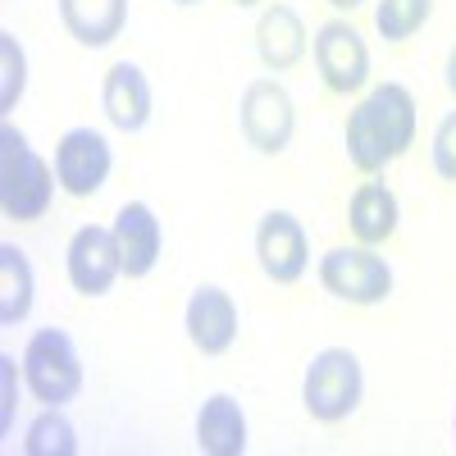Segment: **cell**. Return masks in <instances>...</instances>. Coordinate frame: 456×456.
I'll return each instance as SVG.
<instances>
[{
  "mask_svg": "<svg viewBox=\"0 0 456 456\" xmlns=\"http://www.w3.org/2000/svg\"><path fill=\"white\" fill-rule=\"evenodd\" d=\"M415 96L402 83H379L352 114H347V160L361 174H384L393 160H402L415 142Z\"/></svg>",
  "mask_w": 456,
  "mask_h": 456,
  "instance_id": "obj_1",
  "label": "cell"
},
{
  "mask_svg": "<svg viewBox=\"0 0 456 456\" xmlns=\"http://www.w3.org/2000/svg\"><path fill=\"white\" fill-rule=\"evenodd\" d=\"M55 165L37 156L32 142L10 119L0 124V210H5V219H42L55 201Z\"/></svg>",
  "mask_w": 456,
  "mask_h": 456,
  "instance_id": "obj_2",
  "label": "cell"
},
{
  "mask_svg": "<svg viewBox=\"0 0 456 456\" xmlns=\"http://www.w3.org/2000/svg\"><path fill=\"white\" fill-rule=\"evenodd\" d=\"M361 397H365V374H361L356 352L347 347L315 352V361L306 365V379H301V406H306L311 420L342 425L347 415H356Z\"/></svg>",
  "mask_w": 456,
  "mask_h": 456,
  "instance_id": "obj_3",
  "label": "cell"
},
{
  "mask_svg": "<svg viewBox=\"0 0 456 456\" xmlns=\"http://www.w3.org/2000/svg\"><path fill=\"white\" fill-rule=\"evenodd\" d=\"M23 384L42 406H69L83 393V356L64 329H37L23 347Z\"/></svg>",
  "mask_w": 456,
  "mask_h": 456,
  "instance_id": "obj_4",
  "label": "cell"
},
{
  "mask_svg": "<svg viewBox=\"0 0 456 456\" xmlns=\"http://www.w3.org/2000/svg\"><path fill=\"white\" fill-rule=\"evenodd\" d=\"M320 283L329 297L347 306H379L393 292V270L379 256V247H333L320 256Z\"/></svg>",
  "mask_w": 456,
  "mask_h": 456,
  "instance_id": "obj_5",
  "label": "cell"
},
{
  "mask_svg": "<svg viewBox=\"0 0 456 456\" xmlns=\"http://www.w3.org/2000/svg\"><path fill=\"white\" fill-rule=\"evenodd\" d=\"M238 128H242L247 146H256L260 156H283L297 133V110H292L288 87L279 78L247 83L242 105H238Z\"/></svg>",
  "mask_w": 456,
  "mask_h": 456,
  "instance_id": "obj_6",
  "label": "cell"
},
{
  "mask_svg": "<svg viewBox=\"0 0 456 456\" xmlns=\"http://www.w3.org/2000/svg\"><path fill=\"white\" fill-rule=\"evenodd\" d=\"M315 69H320V78L329 92L338 96H352L370 83V51L361 42V32L347 23V19H329L320 32H315Z\"/></svg>",
  "mask_w": 456,
  "mask_h": 456,
  "instance_id": "obj_7",
  "label": "cell"
},
{
  "mask_svg": "<svg viewBox=\"0 0 456 456\" xmlns=\"http://www.w3.org/2000/svg\"><path fill=\"white\" fill-rule=\"evenodd\" d=\"M64 270H69L73 292L105 297V292L114 288V279L124 274V256H119V242H114V228H105V224H83L78 233L69 238Z\"/></svg>",
  "mask_w": 456,
  "mask_h": 456,
  "instance_id": "obj_8",
  "label": "cell"
},
{
  "mask_svg": "<svg viewBox=\"0 0 456 456\" xmlns=\"http://www.w3.org/2000/svg\"><path fill=\"white\" fill-rule=\"evenodd\" d=\"M114 169V151L96 128H69L55 142V178L73 201L96 197Z\"/></svg>",
  "mask_w": 456,
  "mask_h": 456,
  "instance_id": "obj_9",
  "label": "cell"
},
{
  "mask_svg": "<svg viewBox=\"0 0 456 456\" xmlns=\"http://www.w3.org/2000/svg\"><path fill=\"white\" fill-rule=\"evenodd\" d=\"M256 260L270 283H297L311 265L306 228L292 210H265L256 224Z\"/></svg>",
  "mask_w": 456,
  "mask_h": 456,
  "instance_id": "obj_10",
  "label": "cell"
},
{
  "mask_svg": "<svg viewBox=\"0 0 456 456\" xmlns=\"http://www.w3.org/2000/svg\"><path fill=\"white\" fill-rule=\"evenodd\" d=\"M183 329H187V342H192L201 356L233 352V342H238V301L219 283H201L192 297H187Z\"/></svg>",
  "mask_w": 456,
  "mask_h": 456,
  "instance_id": "obj_11",
  "label": "cell"
},
{
  "mask_svg": "<svg viewBox=\"0 0 456 456\" xmlns=\"http://www.w3.org/2000/svg\"><path fill=\"white\" fill-rule=\"evenodd\" d=\"M110 228H114V242H119V256H124V274L146 279L160 265V251H165V228H160L156 210L146 201H124Z\"/></svg>",
  "mask_w": 456,
  "mask_h": 456,
  "instance_id": "obj_12",
  "label": "cell"
},
{
  "mask_svg": "<svg viewBox=\"0 0 456 456\" xmlns=\"http://www.w3.org/2000/svg\"><path fill=\"white\" fill-rule=\"evenodd\" d=\"M101 105H105V119L119 128V133H142L151 124V110H156V96H151L146 73L133 60H119L105 69V83H101Z\"/></svg>",
  "mask_w": 456,
  "mask_h": 456,
  "instance_id": "obj_13",
  "label": "cell"
},
{
  "mask_svg": "<svg viewBox=\"0 0 456 456\" xmlns=\"http://www.w3.org/2000/svg\"><path fill=\"white\" fill-rule=\"evenodd\" d=\"M311 51V32L292 5H265L256 19V55L270 73L297 69Z\"/></svg>",
  "mask_w": 456,
  "mask_h": 456,
  "instance_id": "obj_14",
  "label": "cell"
},
{
  "mask_svg": "<svg viewBox=\"0 0 456 456\" xmlns=\"http://www.w3.org/2000/svg\"><path fill=\"white\" fill-rule=\"evenodd\" d=\"M397 219H402V206L388 183H361L347 201V228L361 247H384L397 233Z\"/></svg>",
  "mask_w": 456,
  "mask_h": 456,
  "instance_id": "obj_15",
  "label": "cell"
},
{
  "mask_svg": "<svg viewBox=\"0 0 456 456\" xmlns=\"http://www.w3.org/2000/svg\"><path fill=\"white\" fill-rule=\"evenodd\" d=\"M60 23L78 46L101 51L128 23V0H60Z\"/></svg>",
  "mask_w": 456,
  "mask_h": 456,
  "instance_id": "obj_16",
  "label": "cell"
},
{
  "mask_svg": "<svg viewBox=\"0 0 456 456\" xmlns=\"http://www.w3.org/2000/svg\"><path fill=\"white\" fill-rule=\"evenodd\" d=\"M197 447L206 456H242L247 452V415L238 397L210 393L197 411Z\"/></svg>",
  "mask_w": 456,
  "mask_h": 456,
  "instance_id": "obj_17",
  "label": "cell"
},
{
  "mask_svg": "<svg viewBox=\"0 0 456 456\" xmlns=\"http://www.w3.org/2000/svg\"><path fill=\"white\" fill-rule=\"evenodd\" d=\"M32 265L14 242H0V324L14 329L32 315Z\"/></svg>",
  "mask_w": 456,
  "mask_h": 456,
  "instance_id": "obj_18",
  "label": "cell"
},
{
  "mask_svg": "<svg viewBox=\"0 0 456 456\" xmlns=\"http://www.w3.org/2000/svg\"><path fill=\"white\" fill-rule=\"evenodd\" d=\"M23 452L28 456H73L78 452V429L64 415V406H42V415L28 425Z\"/></svg>",
  "mask_w": 456,
  "mask_h": 456,
  "instance_id": "obj_19",
  "label": "cell"
},
{
  "mask_svg": "<svg viewBox=\"0 0 456 456\" xmlns=\"http://www.w3.org/2000/svg\"><path fill=\"white\" fill-rule=\"evenodd\" d=\"M434 14V0H379L374 5V28L384 42H406L415 37Z\"/></svg>",
  "mask_w": 456,
  "mask_h": 456,
  "instance_id": "obj_20",
  "label": "cell"
},
{
  "mask_svg": "<svg viewBox=\"0 0 456 456\" xmlns=\"http://www.w3.org/2000/svg\"><path fill=\"white\" fill-rule=\"evenodd\" d=\"M28 87V55L14 32H0V114H10Z\"/></svg>",
  "mask_w": 456,
  "mask_h": 456,
  "instance_id": "obj_21",
  "label": "cell"
},
{
  "mask_svg": "<svg viewBox=\"0 0 456 456\" xmlns=\"http://www.w3.org/2000/svg\"><path fill=\"white\" fill-rule=\"evenodd\" d=\"M434 174L443 183H456V110H447L434 128Z\"/></svg>",
  "mask_w": 456,
  "mask_h": 456,
  "instance_id": "obj_22",
  "label": "cell"
},
{
  "mask_svg": "<svg viewBox=\"0 0 456 456\" xmlns=\"http://www.w3.org/2000/svg\"><path fill=\"white\" fill-rule=\"evenodd\" d=\"M14 379H19L14 356L0 352V434L14 429Z\"/></svg>",
  "mask_w": 456,
  "mask_h": 456,
  "instance_id": "obj_23",
  "label": "cell"
},
{
  "mask_svg": "<svg viewBox=\"0 0 456 456\" xmlns=\"http://www.w3.org/2000/svg\"><path fill=\"white\" fill-rule=\"evenodd\" d=\"M443 83H447V92L456 96V46H452V55H447V73H443Z\"/></svg>",
  "mask_w": 456,
  "mask_h": 456,
  "instance_id": "obj_24",
  "label": "cell"
},
{
  "mask_svg": "<svg viewBox=\"0 0 456 456\" xmlns=\"http://www.w3.org/2000/svg\"><path fill=\"white\" fill-rule=\"evenodd\" d=\"M329 5H333V10H347V14H352V10H361V5H365V0H329Z\"/></svg>",
  "mask_w": 456,
  "mask_h": 456,
  "instance_id": "obj_25",
  "label": "cell"
},
{
  "mask_svg": "<svg viewBox=\"0 0 456 456\" xmlns=\"http://www.w3.org/2000/svg\"><path fill=\"white\" fill-rule=\"evenodd\" d=\"M238 5H242V10H251V5H260V0H238Z\"/></svg>",
  "mask_w": 456,
  "mask_h": 456,
  "instance_id": "obj_26",
  "label": "cell"
},
{
  "mask_svg": "<svg viewBox=\"0 0 456 456\" xmlns=\"http://www.w3.org/2000/svg\"><path fill=\"white\" fill-rule=\"evenodd\" d=\"M174 5H201V0H174Z\"/></svg>",
  "mask_w": 456,
  "mask_h": 456,
  "instance_id": "obj_27",
  "label": "cell"
}]
</instances>
